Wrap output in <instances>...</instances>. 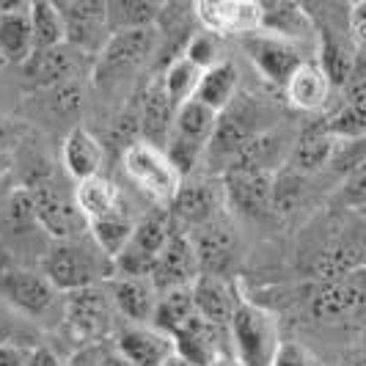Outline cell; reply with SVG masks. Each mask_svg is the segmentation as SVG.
I'll return each mask as SVG.
<instances>
[{"label":"cell","instance_id":"cell-48","mask_svg":"<svg viewBox=\"0 0 366 366\" xmlns=\"http://www.w3.org/2000/svg\"><path fill=\"white\" fill-rule=\"evenodd\" d=\"M25 366H64V364L58 361V355H55L53 350L34 347L31 352H28V361H25Z\"/></svg>","mask_w":366,"mask_h":366},{"label":"cell","instance_id":"cell-50","mask_svg":"<svg viewBox=\"0 0 366 366\" xmlns=\"http://www.w3.org/2000/svg\"><path fill=\"white\" fill-rule=\"evenodd\" d=\"M97 366H132L127 358H122L116 350H110V352H102V358H99V364Z\"/></svg>","mask_w":366,"mask_h":366},{"label":"cell","instance_id":"cell-12","mask_svg":"<svg viewBox=\"0 0 366 366\" xmlns=\"http://www.w3.org/2000/svg\"><path fill=\"white\" fill-rule=\"evenodd\" d=\"M64 22V44L83 55L102 50L108 28H105V0H61L55 3Z\"/></svg>","mask_w":366,"mask_h":366},{"label":"cell","instance_id":"cell-34","mask_svg":"<svg viewBox=\"0 0 366 366\" xmlns=\"http://www.w3.org/2000/svg\"><path fill=\"white\" fill-rule=\"evenodd\" d=\"M312 17L303 6L297 3H262V28L259 34H270V36L287 39H306L312 34Z\"/></svg>","mask_w":366,"mask_h":366},{"label":"cell","instance_id":"cell-20","mask_svg":"<svg viewBox=\"0 0 366 366\" xmlns=\"http://www.w3.org/2000/svg\"><path fill=\"white\" fill-rule=\"evenodd\" d=\"M290 149H292V138L284 132V129L267 127L262 129L259 135H254L242 152L237 154V160L229 165V168H237V171H251V174H275L287 165L290 157ZM226 168V171H229ZM223 177V174H220Z\"/></svg>","mask_w":366,"mask_h":366},{"label":"cell","instance_id":"cell-1","mask_svg":"<svg viewBox=\"0 0 366 366\" xmlns=\"http://www.w3.org/2000/svg\"><path fill=\"white\" fill-rule=\"evenodd\" d=\"M229 342L237 366H270L281 345V330L273 312L248 297H239L229 320Z\"/></svg>","mask_w":366,"mask_h":366},{"label":"cell","instance_id":"cell-11","mask_svg":"<svg viewBox=\"0 0 366 366\" xmlns=\"http://www.w3.org/2000/svg\"><path fill=\"white\" fill-rule=\"evenodd\" d=\"M160 34L157 28H144V31H124V34H110L99 50L97 58V80L108 83L116 80L124 72H132L138 66H144L149 55L157 50Z\"/></svg>","mask_w":366,"mask_h":366},{"label":"cell","instance_id":"cell-8","mask_svg":"<svg viewBox=\"0 0 366 366\" xmlns=\"http://www.w3.org/2000/svg\"><path fill=\"white\" fill-rule=\"evenodd\" d=\"M177 232V223L171 220L168 209H154L152 215L138 220L132 226L127 245L119 257L113 259V273L116 275H135V278H149L152 262L163 251L168 237Z\"/></svg>","mask_w":366,"mask_h":366},{"label":"cell","instance_id":"cell-53","mask_svg":"<svg viewBox=\"0 0 366 366\" xmlns=\"http://www.w3.org/2000/svg\"><path fill=\"white\" fill-rule=\"evenodd\" d=\"M6 144H9V124L0 119V152H6Z\"/></svg>","mask_w":366,"mask_h":366},{"label":"cell","instance_id":"cell-10","mask_svg":"<svg viewBox=\"0 0 366 366\" xmlns=\"http://www.w3.org/2000/svg\"><path fill=\"white\" fill-rule=\"evenodd\" d=\"M61 317H64L66 333L80 345L99 342L113 328V306H110L108 292L99 284L64 295Z\"/></svg>","mask_w":366,"mask_h":366},{"label":"cell","instance_id":"cell-23","mask_svg":"<svg viewBox=\"0 0 366 366\" xmlns=\"http://www.w3.org/2000/svg\"><path fill=\"white\" fill-rule=\"evenodd\" d=\"M364 267V242L358 234H336L330 237L312 262V275L317 284L336 281L342 275Z\"/></svg>","mask_w":366,"mask_h":366},{"label":"cell","instance_id":"cell-38","mask_svg":"<svg viewBox=\"0 0 366 366\" xmlns=\"http://www.w3.org/2000/svg\"><path fill=\"white\" fill-rule=\"evenodd\" d=\"M199 77H202V69L193 66L182 55L174 58V61L165 66V72L160 74V83H163V92L168 94V99H171L174 108H179V105L193 99L196 86H199Z\"/></svg>","mask_w":366,"mask_h":366},{"label":"cell","instance_id":"cell-24","mask_svg":"<svg viewBox=\"0 0 366 366\" xmlns=\"http://www.w3.org/2000/svg\"><path fill=\"white\" fill-rule=\"evenodd\" d=\"M116 352L132 366H160L174 352V342L152 325H124L116 333Z\"/></svg>","mask_w":366,"mask_h":366},{"label":"cell","instance_id":"cell-9","mask_svg":"<svg viewBox=\"0 0 366 366\" xmlns=\"http://www.w3.org/2000/svg\"><path fill=\"white\" fill-rule=\"evenodd\" d=\"M0 300L22 320H44L61 306V292L36 270L9 267L0 273Z\"/></svg>","mask_w":366,"mask_h":366},{"label":"cell","instance_id":"cell-40","mask_svg":"<svg viewBox=\"0 0 366 366\" xmlns=\"http://www.w3.org/2000/svg\"><path fill=\"white\" fill-rule=\"evenodd\" d=\"M325 127L333 141H361L366 132V108L342 102V108L325 116Z\"/></svg>","mask_w":366,"mask_h":366},{"label":"cell","instance_id":"cell-55","mask_svg":"<svg viewBox=\"0 0 366 366\" xmlns=\"http://www.w3.org/2000/svg\"><path fill=\"white\" fill-rule=\"evenodd\" d=\"M345 366H358V364H345Z\"/></svg>","mask_w":366,"mask_h":366},{"label":"cell","instance_id":"cell-3","mask_svg":"<svg viewBox=\"0 0 366 366\" xmlns=\"http://www.w3.org/2000/svg\"><path fill=\"white\" fill-rule=\"evenodd\" d=\"M262 116H264V108L254 102L251 97H234V102L218 116L215 132H212L202 157V163H207L209 174H223L237 160L242 147L262 129H267L264 124H259Z\"/></svg>","mask_w":366,"mask_h":366},{"label":"cell","instance_id":"cell-44","mask_svg":"<svg viewBox=\"0 0 366 366\" xmlns=\"http://www.w3.org/2000/svg\"><path fill=\"white\" fill-rule=\"evenodd\" d=\"M182 58H187L193 66H199L204 72L212 64H218V41H215L212 34H199V36H193L187 41Z\"/></svg>","mask_w":366,"mask_h":366},{"label":"cell","instance_id":"cell-19","mask_svg":"<svg viewBox=\"0 0 366 366\" xmlns=\"http://www.w3.org/2000/svg\"><path fill=\"white\" fill-rule=\"evenodd\" d=\"M275 174H251L229 168L223 171V199L232 209L248 218H267L270 215V187Z\"/></svg>","mask_w":366,"mask_h":366},{"label":"cell","instance_id":"cell-31","mask_svg":"<svg viewBox=\"0 0 366 366\" xmlns=\"http://www.w3.org/2000/svg\"><path fill=\"white\" fill-rule=\"evenodd\" d=\"M239 89V72L234 61H218L212 64L209 69H204L202 77H199V86H196V94H193V102L204 105L212 113H223L234 102Z\"/></svg>","mask_w":366,"mask_h":366},{"label":"cell","instance_id":"cell-41","mask_svg":"<svg viewBox=\"0 0 366 366\" xmlns=\"http://www.w3.org/2000/svg\"><path fill=\"white\" fill-rule=\"evenodd\" d=\"M3 212H6V223H9L14 232H31V229H36L34 199H31V190H28L25 184L9 193V199L3 204Z\"/></svg>","mask_w":366,"mask_h":366},{"label":"cell","instance_id":"cell-17","mask_svg":"<svg viewBox=\"0 0 366 366\" xmlns=\"http://www.w3.org/2000/svg\"><path fill=\"white\" fill-rule=\"evenodd\" d=\"M242 47L248 50V58L254 61L262 77L270 80L273 86H287V80L292 77V72L306 61L297 44L287 41V39L270 36V34H251L242 36Z\"/></svg>","mask_w":366,"mask_h":366},{"label":"cell","instance_id":"cell-16","mask_svg":"<svg viewBox=\"0 0 366 366\" xmlns=\"http://www.w3.org/2000/svg\"><path fill=\"white\" fill-rule=\"evenodd\" d=\"M196 278H199V264H196L190 234L182 232V229H177L163 245V251L157 254V259L152 262L149 284L160 295L168 292V290L190 287Z\"/></svg>","mask_w":366,"mask_h":366},{"label":"cell","instance_id":"cell-4","mask_svg":"<svg viewBox=\"0 0 366 366\" xmlns=\"http://www.w3.org/2000/svg\"><path fill=\"white\" fill-rule=\"evenodd\" d=\"M215 124H218V113L207 110L193 99L174 110V122H171V132L165 138L163 152L182 179L202 163Z\"/></svg>","mask_w":366,"mask_h":366},{"label":"cell","instance_id":"cell-6","mask_svg":"<svg viewBox=\"0 0 366 366\" xmlns=\"http://www.w3.org/2000/svg\"><path fill=\"white\" fill-rule=\"evenodd\" d=\"M31 190L34 199V212H36V226H41L50 237H55V242L64 239H80L83 232L89 229L86 220L80 215L74 199L61 187V184L50 177L36 179V182L25 184Z\"/></svg>","mask_w":366,"mask_h":366},{"label":"cell","instance_id":"cell-47","mask_svg":"<svg viewBox=\"0 0 366 366\" xmlns=\"http://www.w3.org/2000/svg\"><path fill=\"white\" fill-rule=\"evenodd\" d=\"M339 202L342 207H347V209H364V202H366V168L361 171H355V174H350L345 177V184H342V190H339Z\"/></svg>","mask_w":366,"mask_h":366},{"label":"cell","instance_id":"cell-22","mask_svg":"<svg viewBox=\"0 0 366 366\" xmlns=\"http://www.w3.org/2000/svg\"><path fill=\"white\" fill-rule=\"evenodd\" d=\"M77 66H80L77 50L61 44L53 50L28 55V61L22 64V77H25V83L47 92V89H55L61 83L77 80Z\"/></svg>","mask_w":366,"mask_h":366},{"label":"cell","instance_id":"cell-14","mask_svg":"<svg viewBox=\"0 0 366 366\" xmlns=\"http://www.w3.org/2000/svg\"><path fill=\"white\" fill-rule=\"evenodd\" d=\"M193 14L212 36H251L262 28V3L254 0H199Z\"/></svg>","mask_w":366,"mask_h":366},{"label":"cell","instance_id":"cell-27","mask_svg":"<svg viewBox=\"0 0 366 366\" xmlns=\"http://www.w3.org/2000/svg\"><path fill=\"white\" fill-rule=\"evenodd\" d=\"M336 147V141L330 138L328 127H325V119H314L306 127L300 129V135L292 141L290 149V157H287V168L306 177L320 171L322 165H328L330 152Z\"/></svg>","mask_w":366,"mask_h":366},{"label":"cell","instance_id":"cell-54","mask_svg":"<svg viewBox=\"0 0 366 366\" xmlns=\"http://www.w3.org/2000/svg\"><path fill=\"white\" fill-rule=\"evenodd\" d=\"M212 366H234V361H229V358H223V361H218V364H212Z\"/></svg>","mask_w":366,"mask_h":366},{"label":"cell","instance_id":"cell-7","mask_svg":"<svg viewBox=\"0 0 366 366\" xmlns=\"http://www.w3.org/2000/svg\"><path fill=\"white\" fill-rule=\"evenodd\" d=\"M366 300V267L342 275L336 281H325L314 287L309 297V312L322 325H345L361 320Z\"/></svg>","mask_w":366,"mask_h":366},{"label":"cell","instance_id":"cell-26","mask_svg":"<svg viewBox=\"0 0 366 366\" xmlns=\"http://www.w3.org/2000/svg\"><path fill=\"white\" fill-rule=\"evenodd\" d=\"M174 105L163 92L160 74L149 80V86L141 94V105H138V129H141V141L149 147L163 149L165 138L171 132V122H174Z\"/></svg>","mask_w":366,"mask_h":366},{"label":"cell","instance_id":"cell-35","mask_svg":"<svg viewBox=\"0 0 366 366\" xmlns=\"http://www.w3.org/2000/svg\"><path fill=\"white\" fill-rule=\"evenodd\" d=\"M193 317H196L193 292H190V287H179V290H168V292L157 295L154 314H152V322L149 325L154 330H160V333H165V336H174Z\"/></svg>","mask_w":366,"mask_h":366},{"label":"cell","instance_id":"cell-42","mask_svg":"<svg viewBox=\"0 0 366 366\" xmlns=\"http://www.w3.org/2000/svg\"><path fill=\"white\" fill-rule=\"evenodd\" d=\"M28 339H34V330L28 325V320H22L14 314L3 300H0V347H28Z\"/></svg>","mask_w":366,"mask_h":366},{"label":"cell","instance_id":"cell-30","mask_svg":"<svg viewBox=\"0 0 366 366\" xmlns=\"http://www.w3.org/2000/svg\"><path fill=\"white\" fill-rule=\"evenodd\" d=\"M61 157H64L66 174L77 182H83V179L99 177L102 163H105V147H102V141L94 135L92 129L74 127L66 135V141H64Z\"/></svg>","mask_w":366,"mask_h":366},{"label":"cell","instance_id":"cell-33","mask_svg":"<svg viewBox=\"0 0 366 366\" xmlns=\"http://www.w3.org/2000/svg\"><path fill=\"white\" fill-rule=\"evenodd\" d=\"M163 11L165 6L154 3V0H113V3H105L108 36L110 34H124V31L154 28Z\"/></svg>","mask_w":366,"mask_h":366},{"label":"cell","instance_id":"cell-46","mask_svg":"<svg viewBox=\"0 0 366 366\" xmlns=\"http://www.w3.org/2000/svg\"><path fill=\"white\" fill-rule=\"evenodd\" d=\"M270 366H322L320 358L300 342H281Z\"/></svg>","mask_w":366,"mask_h":366},{"label":"cell","instance_id":"cell-13","mask_svg":"<svg viewBox=\"0 0 366 366\" xmlns=\"http://www.w3.org/2000/svg\"><path fill=\"white\" fill-rule=\"evenodd\" d=\"M223 184L212 177H199V179H187L179 184V190L174 193L171 204L165 207L171 220L177 223V229H199L204 223L215 220L223 209Z\"/></svg>","mask_w":366,"mask_h":366},{"label":"cell","instance_id":"cell-5","mask_svg":"<svg viewBox=\"0 0 366 366\" xmlns=\"http://www.w3.org/2000/svg\"><path fill=\"white\" fill-rule=\"evenodd\" d=\"M122 168H124L129 182L160 207H168L174 193L182 184L179 171L171 165L163 149L149 147L144 141H138L122 152Z\"/></svg>","mask_w":366,"mask_h":366},{"label":"cell","instance_id":"cell-37","mask_svg":"<svg viewBox=\"0 0 366 366\" xmlns=\"http://www.w3.org/2000/svg\"><path fill=\"white\" fill-rule=\"evenodd\" d=\"M132 226H135V223H132V218H129L127 212H119V215H110V218H105V220L89 223L97 251L108 259L110 264H113V259L124 251L129 234H132Z\"/></svg>","mask_w":366,"mask_h":366},{"label":"cell","instance_id":"cell-51","mask_svg":"<svg viewBox=\"0 0 366 366\" xmlns=\"http://www.w3.org/2000/svg\"><path fill=\"white\" fill-rule=\"evenodd\" d=\"M160 366H193L190 364V361H184L182 355H177V352H171V355H168V358H165L163 364Z\"/></svg>","mask_w":366,"mask_h":366},{"label":"cell","instance_id":"cell-15","mask_svg":"<svg viewBox=\"0 0 366 366\" xmlns=\"http://www.w3.org/2000/svg\"><path fill=\"white\" fill-rule=\"evenodd\" d=\"M193 254H196V264H199V275H218L226 278L232 273L234 262H237L239 237L234 226L229 220L218 215L215 220L199 226L193 234Z\"/></svg>","mask_w":366,"mask_h":366},{"label":"cell","instance_id":"cell-43","mask_svg":"<svg viewBox=\"0 0 366 366\" xmlns=\"http://www.w3.org/2000/svg\"><path fill=\"white\" fill-rule=\"evenodd\" d=\"M364 163H366L364 138H361V141H336V147H333L330 160H328L330 168H336V171L345 174V177L361 171Z\"/></svg>","mask_w":366,"mask_h":366},{"label":"cell","instance_id":"cell-28","mask_svg":"<svg viewBox=\"0 0 366 366\" xmlns=\"http://www.w3.org/2000/svg\"><path fill=\"white\" fill-rule=\"evenodd\" d=\"M284 92H287V99L292 108L303 110V113H320L328 105L333 86L317 61H303L287 80Z\"/></svg>","mask_w":366,"mask_h":366},{"label":"cell","instance_id":"cell-52","mask_svg":"<svg viewBox=\"0 0 366 366\" xmlns=\"http://www.w3.org/2000/svg\"><path fill=\"white\" fill-rule=\"evenodd\" d=\"M11 171V154H6V152H0V179L6 177Z\"/></svg>","mask_w":366,"mask_h":366},{"label":"cell","instance_id":"cell-29","mask_svg":"<svg viewBox=\"0 0 366 366\" xmlns=\"http://www.w3.org/2000/svg\"><path fill=\"white\" fill-rule=\"evenodd\" d=\"M34 53L31 22L25 3H0V61L25 64Z\"/></svg>","mask_w":366,"mask_h":366},{"label":"cell","instance_id":"cell-32","mask_svg":"<svg viewBox=\"0 0 366 366\" xmlns=\"http://www.w3.org/2000/svg\"><path fill=\"white\" fill-rule=\"evenodd\" d=\"M72 199H74V204H77L83 220H86V226L94 223V220H105V218H110V215L124 212L119 187L110 182V179H105L102 174L77 182V190H74Z\"/></svg>","mask_w":366,"mask_h":366},{"label":"cell","instance_id":"cell-2","mask_svg":"<svg viewBox=\"0 0 366 366\" xmlns=\"http://www.w3.org/2000/svg\"><path fill=\"white\" fill-rule=\"evenodd\" d=\"M50 284L61 295L97 287L99 278L113 275V264L97 251V245H89L86 239H64L55 242L41 259V270Z\"/></svg>","mask_w":366,"mask_h":366},{"label":"cell","instance_id":"cell-39","mask_svg":"<svg viewBox=\"0 0 366 366\" xmlns=\"http://www.w3.org/2000/svg\"><path fill=\"white\" fill-rule=\"evenodd\" d=\"M300 196H303V177L284 165L281 171H275L273 177V187H270V215L287 218L295 207L300 204Z\"/></svg>","mask_w":366,"mask_h":366},{"label":"cell","instance_id":"cell-49","mask_svg":"<svg viewBox=\"0 0 366 366\" xmlns=\"http://www.w3.org/2000/svg\"><path fill=\"white\" fill-rule=\"evenodd\" d=\"M31 350L22 347H0V366H25Z\"/></svg>","mask_w":366,"mask_h":366},{"label":"cell","instance_id":"cell-25","mask_svg":"<svg viewBox=\"0 0 366 366\" xmlns=\"http://www.w3.org/2000/svg\"><path fill=\"white\" fill-rule=\"evenodd\" d=\"M193 292V309L196 317H202L212 325L229 328V320L237 309L239 295L237 290L229 284V278H218V275H199L190 284Z\"/></svg>","mask_w":366,"mask_h":366},{"label":"cell","instance_id":"cell-36","mask_svg":"<svg viewBox=\"0 0 366 366\" xmlns=\"http://www.w3.org/2000/svg\"><path fill=\"white\" fill-rule=\"evenodd\" d=\"M28 22H31V39H34V53L53 50L64 44V22L50 0L28 3Z\"/></svg>","mask_w":366,"mask_h":366},{"label":"cell","instance_id":"cell-21","mask_svg":"<svg viewBox=\"0 0 366 366\" xmlns=\"http://www.w3.org/2000/svg\"><path fill=\"white\" fill-rule=\"evenodd\" d=\"M110 306L119 312L127 325H149L154 303H157V290L149 284V278H135V275H113L110 278Z\"/></svg>","mask_w":366,"mask_h":366},{"label":"cell","instance_id":"cell-45","mask_svg":"<svg viewBox=\"0 0 366 366\" xmlns=\"http://www.w3.org/2000/svg\"><path fill=\"white\" fill-rule=\"evenodd\" d=\"M50 92V108L58 113V116H72L80 108V99H83V89L77 80H69V83H61L55 89H47Z\"/></svg>","mask_w":366,"mask_h":366},{"label":"cell","instance_id":"cell-18","mask_svg":"<svg viewBox=\"0 0 366 366\" xmlns=\"http://www.w3.org/2000/svg\"><path fill=\"white\" fill-rule=\"evenodd\" d=\"M174 352L182 355L193 366H212L226 358L229 347V330L212 325L202 317H193L182 330L171 336Z\"/></svg>","mask_w":366,"mask_h":366}]
</instances>
